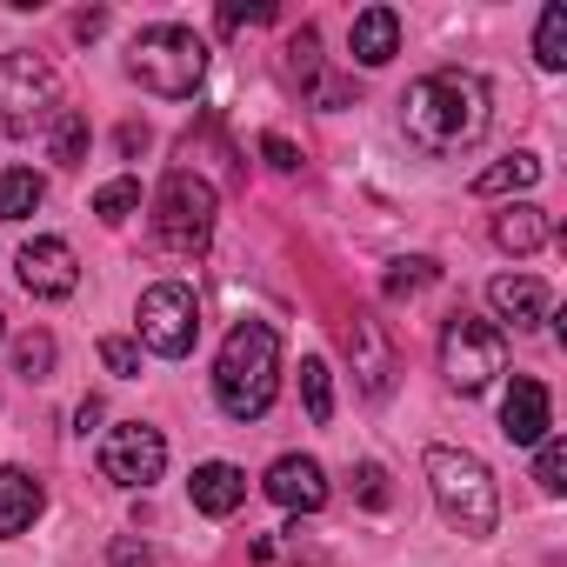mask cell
<instances>
[{"label": "cell", "instance_id": "cell-1", "mask_svg": "<svg viewBox=\"0 0 567 567\" xmlns=\"http://www.w3.org/2000/svg\"><path fill=\"white\" fill-rule=\"evenodd\" d=\"M487 114H494V94H487V81L467 74V68H434V74H421V81L408 87V101H401L408 141H414L421 154H434V161L467 154V147L487 134Z\"/></svg>", "mask_w": 567, "mask_h": 567}, {"label": "cell", "instance_id": "cell-2", "mask_svg": "<svg viewBox=\"0 0 567 567\" xmlns=\"http://www.w3.org/2000/svg\"><path fill=\"white\" fill-rule=\"evenodd\" d=\"M274 388H280V334L267 321H240L227 341H220V361H214V401L227 421H260L274 408Z\"/></svg>", "mask_w": 567, "mask_h": 567}, {"label": "cell", "instance_id": "cell-3", "mask_svg": "<svg viewBox=\"0 0 567 567\" xmlns=\"http://www.w3.org/2000/svg\"><path fill=\"white\" fill-rule=\"evenodd\" d=\"M427 487H434V501H441V514L461 527V534H494V520H501V487H494V474L467 454V447H427Z\"/></svg>", "mask_w": 567, "mask_h": 567}, {"label": "cell", "instance_id": "cell-4", "mask_svg": "<svg viewBox=\"0 0 567 567\" xmlns=\"http://www.w3.org/2000/svg\"><path fill=\"white\" fill-rule=\"evenodd\" d=\"M127 74L161 101H187L207 74V41L194 28H147L127 48Z\"/></svg>", "mask_w": 567, "mask_h": 567}, {"label": "cell", "instance_id": "cell-5", "mask_svg": "<svg viewBox=\"0 0 567 567\" xmlns=\"http://www.w3.org/2000/svg\"><path fill=\"white\" fill-rule=\"evenodd\" d=\"M61 114V74L41 54H0V134L28 141L34 127H54Z\"/></svg>", "mask_w": 567, "mask_h": 567}, {"label": "cell", "instance_id": "cell-6", "mask_svg": "<svg viewBox=\"0 0 567 567\" xmlns=\"http://www.w3.org/2000/svg\"><path fill=\"white\" fill-rule=\"evenodd\" d=\"M441 374H447V388H461V394H481V388H494V374H507V334L494 328V321H481V315H447V328H441Z\"/></svg>", "mask_w": 567, "mask_h": 567}, {"label": "cell", "instance_id": "cell-7", "mask_svg": "<svg viewBox=\"0 0 567 567\" xmlns=\"http://www.w3.org/2000/svg\"><path fill=\"white\" fill-rule=\"evenodd\" d=\"M154 240L167 254H200L214 240V181L174 167L154 194Z\"/></svg>", "mask_w": 567, "mask_h": 567}, {"label": "cell", "instance_id": "cell-8", "mask_svg": "<svg viewBox=\"0 0 567 567\" xmlns=\"http://www.w3.org/2000/svg\"><path fill=\"white\" fill-rule=\"evenodd\" d=\"M141 341L161 361L194 354V341H200V301H194L187 280H154V288L141 295Z\"/></svg>", "mask_w": 567, "mask_h": 567}, {"label": "cell", "instance_id": "cell-9", "mask_svg": "<svg viewBox=\"0 0 567 567\" xmlns=\"http://www.w3.org/2000/svg\"><path fill=\"white\" fill-rule=\"evenodd\" d=\"M161 467H167V441H161V427H147V421H121V427L101 441V474H107L114 487H147V481H161Z\"/></svg>", "mask_w": 567, "mask_h": 567}, {"label": "cell", "instance_id": "cell-10", "mask_svg": "<svg viewBox=\"0 0 567 567\" xmlns=\"http://www.w3.org/2000/svg\"><path fill=\"white\" fill-rule=\"evenodd\" d=\"M14 274H21V288H28L34 301H68V295L81 288V267H74V247H68V240H54V234L28 240V247L14 254Z\"/></svg>", "mask_w": 567, "mask_h": 567}, {"label": "cell", "instance_id": "cell-11", "mask_svg": "<svg viewBox=\"0 0 567 567\" xmlns=\"http://www.w3.org/2000/svg\"><path fill=\"white\" fill-rule=\"evenodd\" d=\"M348 354H354L361 394H368V401H388V394H394L401 361H394V341L381 334V321H374V315H354V321H348Z\"/></svg>", "mask_w": 567, "mask_h": 567}, {"label": "cell", "instance_id": "cell-12", "mask_svg": "<svg viewBox=\"0 0 567 567\" xmlns=\"http://www.w3.org/2000/svg\"><path fill=\"white\" fill-rule=\"evenodd\" d=\"M501 434L514 447H540L554 434V401H547V388L534 374H514V388L501 394Z\"/></svg>", "mask_w": 567, "mask_h": 567}, {"label": "cell", "instance_id": "cell-13", "mask_svg": "<svg viewBox=\"0 0 567 567\" xmlns=\"http://www.w3.org/2000/svg\"><path fill=\"white\" fill-rule=\"evenodd\" d=\"M260 487H267V501H280L288 514H321V507H328V474H321V461H308V454H280Z\"/></svg>", "mask_w": 567, "mask_h": 567}, {"label": "cell", "instance_id": "cell-14", "mask_svg": "<svg viewBox=\"0 0 567 567\" xmlns=\"http://www.w3.org/2000/svg\"><path fill=\"white\" fill-rule=\"evenodd\" d=\"M487 301H494V315L514 321V328H540L547 308H554V295L540 288L534 274H494V280H487Z\"/></svg>", "mask_w": 567, "mask_h": 567}, {"label": "cell", "instance_id": "cell-15", "mask_svg": "<svg viewBox=\"0 0 567 567\" xmlns=\"http://www.w3.org/2000/svg\"><path fill=\"white\" fill-rule=\"evenodd\" d=\"M348 54H354L361 68H388V61L401 54V14H394V8H361L354 28H348Z\"/></svg>", "mask_w": 567, "mask_h": 567}, {"label": "cell", "instance_id": "cell-16", "mask_svg": "<svg viewBox=\"0 0 567 567\" xmlns=\"http://www.w3.org/2000/svg\"><path fill=\"white\" fill-rule=\"evenodd\" d=\"M187 494H194V507H200V514L227 520V514L247 501V474H240L234 461H200V467H194V481H187Z\"/></svg>", "mask_w": 567, "mask_h": 567}, {"label": "cell", "instance_id": "cell-17", "mask_svg": "<svg viewBox=\"0 0 567 567\" xmlns=\"http://www.w3.org/2000/svg\"><path fill=\"white\" fill-rule=\"evenodd\" d=\"M288 74H295V81H301L321 107H348V87L321 74V34H315V28H301V34L288 41Z\"/></svg>", "mask_w": 567, "mask_h": 567}, {"label": "cell", "instance_id": "cell-18", "mask_svg": "<svg viewBox=\"0 0 567 567\" xmlns=\"http://www.w3.org/2000/svg\"><path fill=\"white\" fill-rule=\"evenodd\" d=\"M41 481L28 474V467H0V540H14L21 527H34V514H41Z\"/></svg>", "mask_w": 567, "mask_h": 567}, {"label": "cell", "instance_id": "cell-19", "mask_svg": "<svg viewBox=\"0 0 567 567\" xmlns=\"http://www.w3.org/2000/svg\"><path fill=\"white\" fill-rule=\"evenodd\" d=\"M494 240H501L507 254H534V247L547 240V214H540L534 200H514L507 214H494Z\"/></svg>", "mask_w": 567, "mask_h": 567}, {"label": "cell", "instance_id": "cell-20", "mask_svg": "<svg viewBox=\"0 0 567 567\" xmlns=\"http://www.w3.org/2000/svg\"><path fill=\"white\" fill-rule=\"evenodd\" d=\"M534 181H540V161H534V154H507V161H494V167L474 174V194H481V200H494V194H527Z\"/></svg>", "mask_w": 567, "mask_h": 567}, {"label": "cell", "instance_id": "cell-21", "mask_svg": "<svg viewBox=\"0 0 567 567\" xmlns=\"http://www.w3.org/2000/svg\"><path fill=\"white\" fill-rule=\"evenodd\" d=\"M48 200V181L34 167H0V220H28Z\"/></svg>", "mask_w": 567, "mask_h": 567}, {"label": "cell", "instance_id": "cell-22", "mask_svg": "<svg viewBox=\"0 0 567 567\" xmlns=\"http://www.w3.org/2000/svg\"><path fill=\"white\" fill-rule=\"evenodd\" d=\"M87 141H94L87 114H81V107H61V114H54V134H48V154H54L61 167H81V161H87Z\"/></svg>", "mask_w": 567, "mask_h": 567}, {"label": "cell", "instance_id": "cell-23", "mask_svg": "<svg viewBox=\"0 0 567 567\" xmlns=\"http://www.w3.org/2000/svg\"><path fill=\"white\" fill-rule=\"evenodd\" d=\"M534 61L547 68V74H560L567 68V8L554 0V8H540V34H534Z\"/></svg>", "mask_w": 567, "mask_h": 567}, {"label": "cell", "instance_id": "cell-24", "mask_svg": "<svg viewBox=\"0 0 567 567\" xmlns=\"http://www.w3.org/2000/svg\"><path fill=\"white\" fill-rule=\"evenodd\" d=\"M301 401H308V421H315V427L334 421V381H328V361H321V354L301 361Z\"/></svg>", "mask_w": 567, "mask_h": 567}, {"label": "cell", "instance_id": "cell-25", "mask_svg": "<svg viewBox=\"0 0 567 567\" xmlns=\"http://www.w3.org/2000/svg\"><path fill=\"white\" fill-rule=\"evenodd\" d=\"M434 260L427 254H414V260H394L388 267V280H381V288H388V301H408V295H421V288H434Z\"/></svg>", "mask_w": 567, "mask_h": 567}, {"label": "cell", "instance_id": "cell-26", "mask_svg": "<svg viewBox=\"0 0 567 567\" xmlns=\"http://www.w3.org/2000/svg\"><path fill=\"white\" fill-rule=\"evenodd\" d=\"M14 374H28V381H48L54 374V334H21L14 341Z\"/></svg>", "mask_w": 567, "mask_h": 567}, {"label": "cell", "instance_id": "cell-27", "mask_svg": "<svg viewBox=\"0 0 567 567\" xmlns=\"http://www.w3.org/2000/svg\"><path fill=\"white\" fill-rule=\"evenodd\" d=\"M534 481H540V494H560V487H567V441H560V434L540 441V454H534Z\"/></svg>", "mask_w": 567, "mask_h": 567}, {"label": "cell", "instance_id": "cell-28", "mask_svg": "<svg viewBox=\"0 0 567 567\" xmlns=\"http://www.w3.org/2000/svg\"><path fill=\"white\" fill-rule=\"evenodd\" d=\"M134 207H141V181H107V187L94 194V214H101L107 227H114V220H127Z\"/></svg>", "mask_w": 567, "mask_h": 567}, {"label": "cell", "instance_id": "cell-29", "mask_svg": "<svg viewBox=\"0 0 567 567\" xmlns=\"http://www.w3.org/2000/svg\"><path fill=\"white\" fill-rule=\"evenodd\" d=\"M101 361H107L121 381H134V374H141V341H127V334H107V341H101Z\"/></svg>", "mask_w": 567, "mask_h": 567}, {"label": "cell", "instance_id": "cell-30", "mask_svg": "<svg viewBox=\"0 0 567 567\" xmlns=\"http://www.w3.org/2000/svg\"><path fill=\"white\" fill-rule=\"evenodd\" d=\"M354 494H361V507L381 514V507H388V467H381V461H361V467H354Z\"/></svg>", "mask_w": 567, "mask_h": 567}, {"label": "cell", "instance_id": "cell-31", "mask_svg": "<svg viewBox=\"0 0 567 567\" xmlns=\"http://www.w3.org/2000/svg\"><path fill=\"white\" fill-rule=\"evenodd\" d=\"M260 161H267L274 174H295V167H301V147H295L288 134H260Z\"/></svg>", "mask_w": 567, "mask_h": 567}, {"label": "cell", "instance_id": "cell-32", "mask_svg": "<svg viewBox=\"0 0 567 567\" xmlns=\"http://www.w3.org/2000/svg\"><path fill=\"white\" fill-rule=\"evenodd\" d=\"M107 567H161V554H154L147 540H134V534H121V540L107 547Z\"/></svg>", "mask_w": 567, "mask_h": 567}, {"label": "cell", "instance_id": "cell-33", "mask_svg": "<svg viewBox=\"0 0 567 567\" xmlns=\"http://www.w3.org/2000/svg\"><path fill=\"white\" fill-rule=\"evenodd\" d=\"M254 21H274L267 0H254V8H220V34H240V28H254Z\"/></svg>", "mask_w": 567, "mask_h": 567}, {"label": "cell", "instance_id": "cell-34", "mask_svg": "<svg viewBox=\"0 0 567 567\" xmlns=\"http://www.w3.org/2000/svg\"><path fill=\"white\" fill-rule=\"evenodd\" d=\"M101 28H107V14H101V8H87V14H74V34H81V41H94Z\"/></svg>", "mask_w": 567, "mask_h": 567}, {"label": "cell", "instance_id": "cell-35", "mask_svg": "<svg viewBox=\"0 0 567 567\" xmlns=\"http://www.w3.org/2000/svg\"><path fill=\"white\" fill-rule=\"evenodd\" d=\"M141 147H147V127H141V121H127V127H121V154H141Z\"/></svg>", "mask_w": 567, "mask_h": 567}, {"label": "cell", "instance_id": "cell-36", "mask_svg": "<svg viewBox=\"0 0 567 567\" xmlns=\"http://www.w3.org/2000/svg\"><path fill=\"white\" fill-rule=\"evenodd\" d=\"M94 421H101V401H94V394H87V401H81V408H74V434H87V427H94Z\"/></svg>", "mask_w": 567, "mask_h": 567}, {"label": "cell", "instance_id": "cell-37", "mask_svg": "<svg viewBox=\"0 0 567 567\" xmlns=\"http://www.w3.org/2000/svg\"><path fill=\"white\" fill-rule=\"evenodd\" d=\"M0 334H8V328H0Z\"/></svg>", "mask_w": 567, "mask_h": 567}]
</instances>
